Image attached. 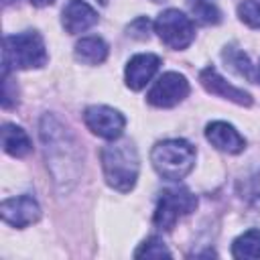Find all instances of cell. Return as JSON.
Listing matches in <instances>:
<instances>
[{"instance_id":"obj_26","label":"cell","mask_w":260,"mask_h":260,"mask_svg":"<svg viewBox=\"0 0 260 260\" xmlns=\"http://www.w3.org/2000/svg\"><path fill=\"white\" fill-rule=\"evenodd\" d=\"M100 2H106V0H100Z\"/></svg>"},{"instance_id":"obj_21","label":"cell","mask_w":260,"mask_h":260,"mask_svg":"<svg viewBox=\"0 0 260 260\" xmlns=\"http://www.w3.org/2000/svg\"><path fill=\"white\" fill-rule=\"evenodd\" d=\"M148 35H150V20L146 16H138L136 20H132L128 24V37L144 41V39H148Z\"/></svg>"},{"instance_id":"obj_6","label":"cell","mask_w":260,"mask_h":260,"mask_svg":"<svg viewBox=\"0 0 260 260\" xmlns=\"http://www.w3.org/2000/svg\"><path fill=\"white\" fill-rule=\"evenodd\" d=\"M154 30L160 37V41L165 45H169L171 49H185L191 45V41L195 37L191 18L175 8H169L156 16Z\"/></svg>"},{"instance_id":"obj_24","label":"cell","mask_w":260,"mask_h":260,"mask_svg":"<svg viewBox=\"0 0 260 260\" xmlns=\"http://www.w3.org/2000/svg\"><path fill=\"white\" fill-rule=\"evenodd\" d=\"M10 2H14V0H4V4H10Z\"/></svg>"},{"instance_id":"obj_4","label":"cell","mask_w":260,"mask_h":260,"mask_svg":"<svg viewBox=\"0 0 260 260\" xmlns=\"http://www.w3.org/2000/svg\"><path fill=\"white\" fill-rule=\"evenodd\" d=\"M47 63L45 41L39 32L26 30L18 35H8L4 39V73L14 69H32Z\"/></svg>"},{"instance_id":"obj_13","label":"cell","mask_w":260,"mask_h":260,"mask_svg":"<svg viewBox=\"0 0 260 260\" xmlns=\"http://www.w3.org/2000/svg\"><path fill=\"white\" fill-rule=\"evenodd\" d=\"M205 136L217 150H223V152H230V154H238L246 146L244 136L228 122H211V124H207Z\"/></svg>"},{"instance_id":"obj_18","label":"cell","mask_w":260,"mask_h":260,"mask_svg":"<svg viewBox=\"0 0 260 260\" xmlns=\"http://www.w3.org/2000/svg\"><path fill=\"white\" fill-rule=\"evenodd\" d=\"M221 57L230 65V69H234L238 75H242L246 79H252V63H250L248 55L242 49H238L236 45H230V47L223 49Z\"/></svg>"},{"instance_id":"obj_7","label":"cell","mask_w":260,"mask_h":260,"mask_svg":"<svg viewBox=\"0 0 260 260\" xmlns=\"http://www.w3.org/2000/svg\"><path fill=\"white\" fill-rule=\"evenodd\" d=\"M187 95H189V81L185 79V75L169 71L154 81L146 100L156 108H173L181 104Z\"/></svg>"},{"instance_id":"obj_12","label":"cell","mask_w":260,"mask_h":260,"mask_svg":"<svg viewBox=\"0 0 260 260\" xmlns=\"http://www.w3.org/2000/svg\"><path fill=\"white\" fill-rule=\"evenodd\" d=\"M158 65H160V59L152 53H142L132 57L126 65V85L134 91L142 89L158 71Z\"/></svg>"},{"instance_id":"obj_10","label":"cell","mask_w":260,"mask_h":260,"mask_svg":"<svg viewBox=\"0 0 260 260\" xmlns=\"http://www.w3.org/2000/svg\"><path fill=\"white\" fill-rule=\"evenodd\" d=\"M199 81L201 85L209 91V93H215V95H221L234 104H240V106H250L252 104V95L240 87H234L232 83H228L215 67H205L201 73H199Z\"/></svg>"},{"instance_id":"obj_23","label":"cell","mask_w":260,"mask_h":260,"mask_svg":"<svg viewBox=\"0 0 260 260\" xmlns=\"http://www.w3.org/2000/svg\"><path fill=\"white\" fill-rule=\"evenodd\" d=\"M258 81H260V65H258Z\"/></svg>"},{"instance_id":"obj_25","label":"cell","mask_w":260,"mask_h":260,"mask_svg":"<svg viewBox=\"0 0 260 260\" xmlns=\"http://www.w3.org/2000/svg\"><path fill=\"white\" fill-rule=\"evenodd\" d=\"M152 2H165V0H152Z\"/></svg>"},{"instance_id":"obj_3","label":"cell","mask_w":260,"mask_h":260,"mask_svg":"<svg viewBox=\"0 0 260 260\" xmlns=\"http://www.w3.org/2000/svg\"><path fill=\"white\" fill-rule=\"evenodd\" d=\"M195 148L183 138L160 140L150 150V162L154 171L169 181H179L187 177L195 165Z\"/></svg>"},{"instance_id":"obj_22","label":"cell","mask_w":260,"mask_h":260,"mask_svg":"<svg viewBox=\"0 0 260 260\" xmlns=\"http://www.w3.org/2000/svg\"><path fill=\"white\" fill-rule=\"evenodd\" d=\"M55 0H30V4H35V6H49V4H53Z\"/></svg>"},{"instance_id":"obj_2","label":"cell","mask_w":260,"mask_h":260,"mask_svg":"<svg viewBox=\"0 0 260 260\" xmlns=\"http://www.w3.org/2000/svg\"><path fill=\"white\" fill-rule=\"evenodd\" d=\"M102 169H104L106 183L112 189H116L120 193H128L136 185L138 171H140L136 146L130 140L112 142V144L104 146Z\"/></svg>"},{"instance_id":"obj_8","label":"cell","mask_w":260,"mask_h":260,"mask_svg":"<svg viewBox=\"0 0 260 260\" xmlns=\"http://www.w3.org/2000/svg\"><path fill=\"white\" fill-rule=\"evenodd\" d=\"M83 122L93 134H98L100 138H106V140L120 138L124 132V126H126L124 116L110 106H89L83 112Z\"/></svg>"},{"instance_id":"obj_1","label":"cell","mask_w":260,"mask_h":260,"mask_svg":"<svg viewBox=\"0 0 260 260\" xmlns=\"http://www.w3.org/2000/svg\"><path fill=\"white\" fill-rule=\"evenodd\" d=\"M39 134L53 183L61 193H65L77 183L81 173L83 154L79 150V144L75 136L53 114H45L41 118Z\"/></svg>"},{"instance_id":"obj_5","label":"cell","mask_w":260,"mask_h":260,"mask_svg":"<svg viewBox=\"0 0 260 260\" xmlns=\"http://www.w3.org/2000/svg\"><path fill=\"white\" fill-rule=\"evenodd\" d=\"M197 207V197L183 189H165L158 197V205L154 211V225L160 230H173V225L179 221V217L191 213Z\"/></svg>"},{"instance_id":"obj_19","label":"cell","mask_w":260,"mask_h":260,"mask_svg":"<svg viewBox=\"0 0 260 260\" xmlns=\"http://www.w3.org/2000/svg\"><path fill=\"white\" fill-rule=\"evenodd\" d=\"M134 256L136 258H162V256H171V252H169V248L165 246V242L162 240H158V238H148L146 242H142L140 244V248L134 252Z\"/></svg>"},{"instance_id":"obj_16","label":"cell","mask_w":260,"mask_h":260,"mask_svg":"<svg viewBox=\"0 0 260 260\" xmlns=\"http://www.w3.org/2000/svg\"><path fill=\"white\" fill-rule=\"evenodd\" d=\"M234 258H260V230H248L232 244Z\"/></svg>"},{"instance_id":"obj_9","label":"cell","mask_w":260,"mask_h":260,"mask_svg":"<svg viewBox=\"0 0 260 260\" xmlns=\"http://www.w3.org/2000/svg\"><path fill=\"white\" fill-rule=\"evenodd\" d=\"M0 211H2V219L14 228H26L41 217V207L30 195L4 199Z\"/></svg>"},{"instance_id":"obj_20","label":"cell","mask_w":260,"mask_h":260,"mask_svg":"<svg viewBox=\"0 0 260 260\" xmlns=\"http://www.w3.org/2000/svg\"><path fill=\"white\" fill-rule=\"evenodd\" d=\"M238 16L252 28H260V2L258 0H244L238 6Z\"/></svg>"},{"instance_id":"obj_14","label":"cell","mask_w":260,"mask_h":260,"mask_svg":"<svg viewBox=\"0 0 260 260\" xmlns=\"http://www.w3.org/2000/svg\"><path fill=\"white\" fill-rule=\"evenodd\" d=\"M2 146H4V152L10 154V156H24L30 152V140H28V134L16 126V124H4L2 126Z\"/></svg>"},{"instance_id":"obj_17","label":"cell","mask_w":260,"mask_h":260,"mask_svg":"<svg viewBox=\"0 0 260 260\" xmlns=\"http://www.w3.org/2000/svg\"><path fill=\"white\" fill-rule=\"evenodd\" d=\"M187 6L201 24H217L221 20V10L215 0H187Z\"/></svg>"},{"instance_id":"obj_15","label":"cell","mask_w":260,"mask_h":260,"mask_svg":"<svg viewBox=\"0 0 260 260\" xmlns=\"http://www.w3.org/2000/svg\"><path fill=\"white\" fill-rule=\"evenodd\" d=\"M108 57V45L100 37H83L75 45V59L85 65L104 63Z\"/></svg>"},{"instance_id":"obj_11","label":"cell","mask_w":260,"mask_h":260,"mask_svg":"<svg viewBox=\"0 0 260 260\" xmlns=\"http://www.w3.org/2000/svg\"><path fill=\"white\" fill-rule=\"evenodd\" d=\"M61 22L69 35H77L91 28L98 22V12L83 0H69L63 8Z\"/></svg>"}]
</instances>
